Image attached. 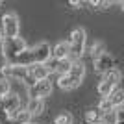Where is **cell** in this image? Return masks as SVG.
<instances>
[{"label":"cell","mask_w":124,"mask_h":124,"mask_svg":"<svg viewBox=\"0 0 124 124\" xmlns=\"http://www.w3.org/2000/svg\"><path fill=\"white\" fill-rule=\"evenodd\" d=\"M102 122H104V124H117L115 109H113V111H109V113H104V115H102Z\"/></svg>","instance_id":"cell-21"},{"label":"cell","mask_w":124,"mask_h":124,"mask_svg":"<svg viewBox=\"0 0 124 124\" xmlns=\"http://www.w3.org/2000/svg\"><path fill=\"white\" fill-rule=\"evenodd\" d=\"M31 124H33V122H31Z\"/></svg>","instance_id":"cell-27"},{"label":"cell","mask_w":124,"mask_h":124,"mask_svg":"<svg viewBox=\"0 0 124 124\" xmlns=\"http://www.w3.org/2000/svg\"><path fill=\"white\" fill-rule=\"evenodd\" d=\"M108 100L111 102V106H113V108H120V106H124V89L115 87L113 93L109 94Z\"/></svg>","instance_id":"cell-13"},{"label":"cell","mask_w":124,"mask_h":124,"mask_svg":"<svg viewBox=\"0 0 124 124\" xmlns=\"http://www.w3.org/2000/svg\"><path fill=\"white\" fill-rule=\"evenodd\" d=\"M0 43H2V33H0Z\"/></svg>","instance_id":"cell-25"},{"label":"cell","mask_w":124,"mask_h":124,"mask_svg":"<svg viewBox=\"0 0 124 124\" xmlns=\"http://www.w3.org/2000/svg\"><path fill=\"white\" fill-rule=\"evenodd\" d=\"M113 89H115V85H111V83H108V82H100L98 83V94L102 96V98H109V94L113 93Z\"/></svg>","instance_id":"cell-17"},{"label":"cell","mask_w":124,"mask_h":124,"mask_svg":"<svg viewBox=\"0 0 124 124\" xmlns=\"http://www.w3.org/2000/svg\"><path fill=\"white\" fill-rule=\"evenodd\" d=\"M115 117H117V124H119V122H124V106L115 108Z\"/></svg>","instance_id":"cell-23"},{"label":"cell","mask_w":124,"mask_h":124,"mask_svg":"<svg viewBox=\"0 0 124 124\" xmlns=\"http://www.w3.org/2000/svg\"><path fill=\"white\" fill-rule=\"evenodd\" d=\"M26 41L22 37H13V39H4L2 41V54L9 63H15V59L26 50Z\"/></svg>","instance_id":"cell-2"},{"label":"cell","mask_w":124,"mask_h":124,"mask_svg":"<svg viewBox=\"0 0 124 124\" xmlns=\"http://www.w3.org/2000/svg\"><path fill=\"white\" fill-rule=\"evenodd\" d=\"M11 65H22V67H31V65H35V63H33V56H31V48H26L21 56L15 59V63H11Z\"/></svg>","instance_id":"cell-12"},{"label":"cell","mask_w":124,"mask_h":124,"mask_svg":"<svg viewBox=\"0 0 124 124\" xmlns=\"http://www.w3.org/2000/svg\"><path fill=\"white\" fill-rule=\"evenodd\" d=\"M31 56H33V63L39 65H46L48 59L52 57V48L48 43H37L35 46L31 48Z\"/></svg>","instance_id":"cell-8"},{"label":"cell","mask_w":124,"mask_h":124,"mask_svg":"<svg viewBox=\"0 0 124 124\" xmlns=\"http://www.w3.org/2000/svg\"><path fill=\"white\" fill-rule=\"evenodd\" d=\"M83 76H85V67H83L82 61H74L70 65L67 74H61L59 80H57V85L63 89V91H70V89H76L80 83H82Z\"/></svg>","instance_id":"cell-1"},{"label":"cell","mask_w":124,"mask_h":124,"mask_svg":"<svg viewBox=\"0 0 124 124\" xmlns=\"http://www.w3.org/2000/svg\"><path fill=\"white\" fill-rule=\"evenodd\" d=\"M96 124H104V122H96Z\"/></svg>","instance_id":"cell-26"},{"label":"cell","mask_w":124,"mask_h":124,"mask_svg":"<svg viewBox=\"0 0 124 124\" xmlns=\"http://www.w3.org/2000/svg\"><path fill=\"white\" fill-rule=\"evenodd\" d=\"M69 56H70V43L69 41H61L52 48V59L63 61V59H69Z\"/></svg>","instance_id":"cell-10"},{"label":"cell","mask_w":124,"mask_h":124,"mask_svg":"<svg viewBox=\"0 0 124 124\" xmlns=\"http://www.w3.org/2000/svg\"><path fill=\"white\" fill-rule=\"evenodd\" d=\"M91 54H93V59H98L100 56H104L106 54V48H104V43L96 41L93 45V48H91Z\"/></svg>","instance_id":"cell-18"},{"label":"cell","mask_w":124,"mask_h":124,"mask_svg":"<svg viewBox=\"0 0 124 124\" xmlns=\"http://www.w3.org/2000/svg\"><path fill=\"white\" fill-rule=\"evenodd\" d=\"M98 109L102 111V113H109V111H113V106H111V102H109L108 98H102L100 100V104H98Z\"/></svg>","instance_id":"cell-20"},{"label":"cell","mask_w":124,"mask_h":124,"mask_svg":"<svg viewBox=\"0 0 124 124\" xmlns=\"http://www.w3.org/2000/svg\"><path fill=\"white\" fill-rule=\"evenodd\" d=\"M102 111H100L98 108H93L89 109L87 113H85V120H87L89 124H96V122H102Z\"/></svg>","instance_id":"cell-14"},{"label":"cell","mask_w":124,"mask_h":124,"mask_svg":"<svg viewBox=\"0 0 124 124\" xmlns=\"http://www.w3.org/2000/svg\"><path fill=\"white\" fill-rule=\"evenodd\" d=\"M120 8H122V13H124V2H120Z\"/></svg>","instance_id":"cell-24"},{"label":"cell","mask_w":124,"mask_h":124,"mask_svg":"<svg viewBox=\"0 0 124 124\" xmlns=\"http://www.w3.org/2000/svg\"><path fill=\"white\" fill-rule=\"evenodd\" d=\"M56 124H72V115L69 111H61L56 117Z\"/></svg>","instance_id":"cell-19"},{"label":"cell","mask_w":124,"mask_h":124,"mask_svg":"<svg viewBox=\"0 0 124 124\" xmlns=\"http://www.w3.org/2000/svg\"><path fill=\"white\" fill-rule=\"evenodd\" d=\"M2 35L4 39L19 37V17L15 13H6L2 17Z\"/></svg>","instance_id":"cell-6"},{"label":"cell","mask_w":124,"mask_h":124,"mask_svg":"<svg viewBox=\"0 0 124 124\" xmlns=\"http://www.w3.org/2000/svg\"><path fill=\"white\" fill-rule=\"evenodd\" d=\"M115 69V59L111 56H109L108 52L104 54V56H100L98 59H94V70L100 74H108L109 70H113Z\"/></svg>","instance_id":"cell-9"},{"label":"cell","mask_w":124,"mask_h":124,"mask_svg":"<svg viewBox=\"0 0 124 124\" xmlns=\"http://www.w3.org/2000/svg\"><path fill=\"white\" fill-rule=\"evenodd\" d=\"M52 93V82L50 80H43V82H35L31 87H28V94L30 100H43L45 96Z\"/></svg>","instance_id":"cell-7"},{"label":"cell","mask_w":124,"mask_h":124,"mask_svg":"<svg viewBox=\"0 0 124 124\" xmlns=\"http://www.w3.org/2000/svg\"><path fill=\"white\" fill-rule=\"evenodd\" d=\"M85 30L83 28H74L70 31V37H69V43H70V56L69 59L70 61H80V57L83 54V48H85Z\"/></svg>","instance_id":"cell-3"},{"label":"cell","mask_w":124,"mask_h":124,"mask_svg":"<svg viewBox=\"0 0 124 124\" xmlns=\"http://www.w3.org/2000/svg\"><path fill=\"white\" fill-rule=\"evenodd\" d=\"M28 70H30V78L33 80V82H43V80H48V76H50L48 67L46 65H39V63L28 67Z\"/></svg>","instance_id":"cell-11"},{"label":"cell","mask_w":124,"mask_h":124,"mask_svg":"<svg viewBox=\"0 0 124 124\" xmlns=\"http://www.w3.org/2000/svg\"><path fill=\"white\" fill-rule=\"evenodd\" d=\"M8 93H9V83L6 82V80H0V98L6 96Z\"/></svg>","instance_id":"cell-22"},{"label":"cell","mask_w":124,"mask_h":124,"mask_svg":"<svg viewBox=\"0 0 124 124\" xmlns=\"http://www.w3.org/2000/svg\"><path fill=\"white\" fill-rule=\"evenodd\" d=\"M120 78H122V72H120L119 69H113V70H109L108 74H104V82H108L111 83V85H117V83L120 82Z\"/></svg>","instance_id":"cell-15"},{"label":"cell","mask_w":124,"mask_h":124,"mask_svg":"<svg viewBox=\"0 0 124 124\" xmlns=\"http://www.w3.org/2000/svg\"><path fill=\"white\" fill-rule=\"evenodd\" d=\"M2 76H4L6 82H9V80H13V82H26L28 76H30V70H28V67H22V65L8 63V65L2 67Z\"/></svg>","instance_id":"cell-4"},{"label":"cell","mask_w":124,"mask_h":124,"mask_svg":"<svg viewBox=\"0 0 124 124\" xmlns=\"http://www.w3.org/2000/svg\"><path fill=\"white\" fill-rule=\"evenodd\" d=\"M0 109H2L8 117H15V115L21 111V98H19V94L9 91L6 96H2V100H0Z\"/></svg>","instance_id":"cell-5"},{"label":"cell","mask_w":124,"mask_h":124,"mask_svg":"<svg viewBox=\"0 0 124 124\" xmlns=\"http://www.w3.org/2000/svg\"><path fill=\"white\" fill-rule=\"evenodd\" d=\"M26 109H28V111L31 113V117H33V115L43 113L45 104H43V100H30V102H28V106H26Z\"/></svg>","instance_id":"cell-16"}]
</instances>
